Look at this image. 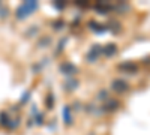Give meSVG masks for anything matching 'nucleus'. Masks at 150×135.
Listing matches in <instances>:
<instances>
[{
    "label": "nucleus",
    "instance_id": "1",
    "mask_svg": "<svg viewBox=\"0 0 150 135\" xmlns=\"http://www.w3.org/2000/svg\"><path fill=\"white\" fill-rule=\"evenodd\" d=\"M36 8H38V3H36V2H26L24 5H21V6L18 8L17 17H18V18L27 17V15H30V12H33Z\"/></svg>",
    "mask_w": 150,
    "mask_h": 135
},
{
    "label": "nucleus",
    "instance_id": "2",
    "mask_svg": "<svg viewBox=\"0 0 150 135\" xmlns=\"http://www.w3.org/2000/svg\"><path fill=\"white\" fill-rule=\"evenodd\" d=\"M112 89L120 92V93H123V92H126L129 89V86H128V83H125L123 80H116V81H112Z\"/></svg>",
    "mask_w": 150,
    "mask_h": 135
}]
</instances>
